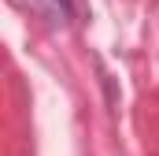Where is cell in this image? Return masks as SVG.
<instances>
[{"mask_svg":"<svg viewBox=\"0 0 159 156\" xmlns=\"http://www.w3.org/2000/svg\"><path fill=\"white\" fill-rule=\"evenodd\" d=\"M52 4L63 19H81V11H85V0H52Z\"/></svg>","mask_w":159,"mask_h":156,"instance_id":"cell-1","label":"cell"}]
</instances>
